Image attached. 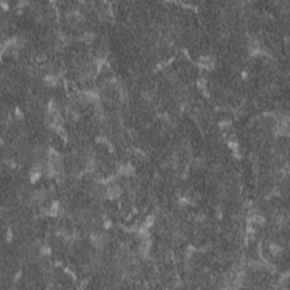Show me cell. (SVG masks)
Instances as JSON below:
<instances>
[{"label":"cell","mask_w":290,"mask_h":290,"mask_svg":"<svg viewBox=\"0 0 290 290\" xmlns=\"http://www.w3.org/2000/svg\"><path fill=\"white\" fill-rule=\"evenodd\" d=\"M120 193H121V190H120L119 187H111V188H109L108 189V196L110 197V198H116V197H118L120 195Z\"/></svg>","instance_id":"obj_1"},{"label":"cell","mask_w":290,"mask_h":290,"mask_svg":"<svg viewBox=\"0 0 290 290\" xmlns=\"http://www.w3.org/2000/svg\"><path fill=\"white\" fill-rule=\"evenodd\" d=\"M200 64L202 65V66H204V67H206V68H211L213 66L212 60H211L209 57H202V58L200 59Z\"/></svg>","instance_id":"obj_2"}]
</instances>
